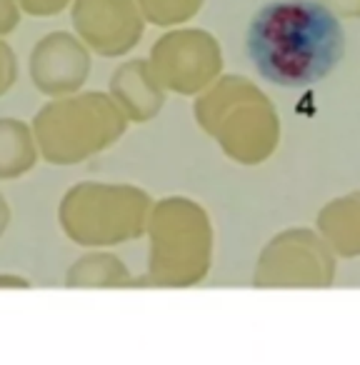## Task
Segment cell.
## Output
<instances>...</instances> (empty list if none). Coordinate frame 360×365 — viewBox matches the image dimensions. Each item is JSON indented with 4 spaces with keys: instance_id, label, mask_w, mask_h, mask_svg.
I'll list each match as a JSON object with an SVG mask.
<instances>
[{
    "instance_id": "30bf717a",
    "label": "cell",
    "mask_w": 360,
    "mask_h": 365,
    "mask_svg": "<svg viewBox=\"0 0 360 365\" xmlns=\"http://www.w3.org/2000/svg\"><path fill=\"white\" fill-rule=\"evenodd\" d=\"M0 288H31V280L16 273H0Z\"/></svg>"
},
{
    "instance_id": "5b68a950",
    "label": "cell",
    "mask_w": 360,
    "mask_h": 365,
    "mask_svg": "<svg viewBox=\"0 0 360 365\" xmlns=\"http://www.w3.org/2000/svg\"><path fill=\"white\" fill-rule=\"evenodd\" d=\"M36 143L33 130L23 120L3 118L0 120V180L21 178L36 165Z\"/></svg>"
},
{
    "instance_id": "ba28073f",
    "label": "cell",
    "mask_w": 360,
    "mask_h": 365,
    "mask_svg": "<svg viewBox=\"0 0 360 365\" xmlns=\"http://www.w3.org/2000/svg\"><path fill=\"white\" fill-rule=\"evenodd\" d=\"M18 3L33 16H53V13H61L66 8L68 0H18Z\"/></svg>"
},
{
    "instance_id": "6da1fadb",
    "label": "cell",
    "mask_w": 360,
    "mask_h": 365,
    "mask_svg": "<svg viewBox=\"0 0 360 365\" xmlns=\"http://www.w3.org/2000/svg\"><path fill=\"white\" fill-rule=\"evenodd\" d=\"M245 51L255 71L280 88H308L335 71L345 33L318 0H273L253 16Z\"/></svg>"
},
{
    "instance_id": "8fae6325",
    "label": "cell",
    "mask_w": 360,
    "mask_h": 365,
    "mask_svg": "<svg viewBox=\"0 0 360 365\" xmlns=\"http://www.w3.org/2000/svg\"><path fill=\"white\" fill-rule=\"evenodd\" d=\"M8 223H11V208H8L6 198H3V195H0V235L6 233Z\"/></svg>"
},
{
    "instance_id": "9c48e42d",
    "label": "cell",
    "mask_w": 360,
    "mask_h": 365,
    "mask_svg": "<svg viewBox=\"0 0 360 365\" xmlns=\"http://www.w3.org/2000/svg\"><path fill=\"white\" fill-rule=\"evenodd\" d=\"M18 21H21V16H18L16 0H0V36L16 31Z\"/></svg>"
},
{
    "instance_id": "3957f363",
    "label": "cell",
    "mask_w": 360,
    "mask_h": 365,
    "mask_svg": "<svg viewBox=\"0 0 360 365\" xmlns=\"http://www.w3.org/2000/svg\"><path fill=\"white\" fill-rule=\"evenodd\" d=\"M128 190L83 182L61 200V228L78 245H110L138 235V215L123 213Z\"/></svg>"
},
{
    "instance_id": "52a82bcc",
    "label": "cell",
    "mask_w": 360,
    "mask_h": 365,
    "mask_svg": "<svg viewBox=\"0 0 360 365\" xmlns=\"http://www.w3.org/2000/svg\"><path fill=\"white\" fill-rule=\"evenodd\" d=\"M16 78H18L16 53L6 43H0V96H6L16 86Z\"/></svg>"
},
{
    "instance_id": "8992f818",
    "label": "cell",
    "mask_w": 360,
    "mask_h": 365,
    "mask_svg": "<svg viewBox=\"0 0 360 365\" xmlns=\"http://www.w3.org/2000/svg\"><path fill=\"white\" fill-rule=\"evenodd\" d=\"M128 273L123 263L106 253H88L71 265L66 283L71 288H101V285H118L120 275Z\"/></svg>"
},
{
    "instance_id": "7a4b0ae2",
    "label": "cell",
    "mask_w": 360,
    "mask_h": 365,
    "mask_svg": "<svg viewBox=\"0 0 360 365\" xmlns=\"http://www.w3.org/2000/svg\"><path fill=\"white\" fill-rule=\"evenodd\" d=\"M103 108L106 101L101 96L48 103L33 120V133L43 158L56 165H71L108 145L110 130L93 120V115Z\"/></svg>"
},
{
    "instance_id": "277c9868",
    "label": "cell",
    "mask_w": 360,
    "mask_h": 365,
    "mask_svg": "<svg viewBox=\"0 0 360 365\" xmlns=\"http://www.w3.org/2000/svg\"><path fill=\"white\" fill-rule=\"evenodd\" d=\"M31 76L46 96H63L83 86L88 76V56L68 33H51L31 56Z\"/></svg>"
}]
</instances>
